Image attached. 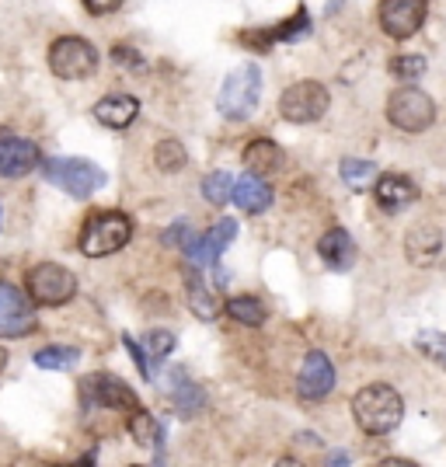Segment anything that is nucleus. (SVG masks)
Masks as SVG:
<instances>
[{"instance_id": "nucleus-5", "label": "nucleus", "mask_w": 446, "mask_h": 467, "mask_svg": "<svg viewBox=\"0 0 446 467\" xmlns=\"http://www.w3.org/2000/svg\"><path fill=\"white\" fill-rule=\"evenodd\" d=\"M80 405L84 409H112V411H130L140 409V398L126 380H119L116 373H88L80 380Z\"/></svg>"}, {"instance_id": "nucleus-31", "label": "nucleus", "mask_w": 446, "mask_h": 467, "mask_svg": "<svg viewBox=\"0 0 446 467\" xmlns=\"http://www.w3.org/2000/svg\"><path fill=\"white\" fill-rule=\"evenodd\" d=\"M419 346H422V352H429L436 363H443L446 367V331L440 335V331H426V335H419Z\"/></svg>"}, {"instance_id": "nucleus-36", "label": "nucleus", "mask_w": 446, "mask_h": 467, "mask_svg": "<svg viewBox=\"0 0 446 467\" xmlns=\"http://www.w3.org/2000/svg\"><path fill=\"white\" fill-rule=\"evenodd\" d=\"M84 7H88V15L101 18V15H112V11H119V7H122V0H84Z\"/></svg>"}, {"instance_id": "nucleus-16", "label": "nucleus", "mask_w": 446, "mask_h": 467, "mask_svg": "<svg viewBox=\"0 0 446 467\" xmlns=\"http://www.w3.org/2000/svg\"><path fill=\"white\" fill-rule=\"evenodd\" d=\"M91 116L105 126V130H126L133 126L136 116H140V101L133 95H105L91 109Z\"/></svg>"}, {"instance_id": "nucleus-27", "label": "nucleus", "mask_w": 446, "mask_h": 467, "mask_svg": "<svg viewBox=\"0 0 446 467\" xmlns=\"http://www.w3.org/2000/svg\"><path fill=\"white\" fill-rule=\"evenodd\" d=\"M80 359L78 349H70V346H46V349L36 352V367L42 370H67V367H74Z\"/></svg>"}, {"instance_id": "nucleus-22", "label": "nucleus", "mask_w": 446, "mask_h": 467, "mask_svg": "<svg viewBox=\"0 0 446 467\" xmlns=\"http://www.w3.org/2000/svg\"><path fill=\"white\" fill-rule=\"evenodd\" d=\"M185 286H189V307H192L195 317H199V321H216V314H220V300L206 290L202 275L185 273Z\"/></svg>"}, {"instance_id": "nucleus-29", "label": "nucleus", "mask_w": 446, "mask_h": 467, "mask_svg": "<svg viewBox=\"0 0 446 467\" xmlns=\"http://www.w3.org/2000/svg\"><path fill=\"white\" fill-rule=\"evenodd\" d=\"M307 32H311V18H307V11L300 7V11H296L290 21H283L279 28H272L269 39L272 42H275V39H279V42H296V39H304Z\"/></svg>"}, {"instance_id": "nucleus-19", "label": "nucleus", "mask_w": 446, "mask_h": 467, "mask_svg": "<svg viewBox=\"0 0 446 467\" xmlns=\"http://www.w3.org/2000/svg\"><path fill=\"white\" fill-rule=\"evenodd\" d=\"M440 248H443V234L436 231V227H429V223L411 227L405 237V252L415 265H432L440 258Z\"/></svg>"}, {"instance_id": "nucleus-28", "label": "nucleus", "mask_w": 446, "mask_h": 467, "mask_svg": "<svg viewBox=\"0 0 446 467\" xmlns=\"http://www.w3.org/2000/svg\"><path fill=\"white\" fill-rule=\"evenodd\" d=\"M202 195H206L213 206H223V202H231L233 175H231V171H213V175H206V178H202Z\"/></svg>"}, {"instance_id": "nucleus-13", "label": "nucleus", "mask_w": 446, "mask_h": 467, "mask_svg": "<svg viewBox=\"0 0 446 467\" xmlns=\"http://www.w3.org/2000/svg\"><path fill=\"white\" fill-rule=\"evenodd\" d=\"M39 143L25 137H0V175L4 178H21L39 168Z\"/></svg>"}, {"instance_id": "nucleus-34", "label": "nucleus", "mask_w": 446, "mask_h": 467, "mask_svg": "<svg viewBox=\"0 0 446 467\" xmlns=\"http://www.w3.org/2000/svg\"><path fill=\"white\" fill-rule=\"evenodd\" d=\"M112 59L122 70H143V57L136 49H130V46H112Z\"/></svg>"}, {"instance_id": "nucleus-33", "label": "nucleus", "mask_w": 446, "mask_h": 467, "mask_svg": "<svg viewBox=\"0 0 446 467\" xmlns=\"http://www.w3.org/2000/svg\"><path fill=\"white\" fill-rule=\"evenodd\" d=\"M122 346H126V349H130V356L136 359V370L143 373V380H150V377H154V370H150L147 349H140V346H136V338H130V335H122Z\"/></svg>"}, {"instance_id": "nucleus-10", "label": "nucleus", "mask_w": 446, "mask_h": 467, "mask_svg": "<svg viewBox=\"0 0 446 467\" xmlns=\"http://www.w3.org/2000/svg\"><path fill=\"white\" fill-rule=\"evenodd\" d=\"M28 331H36V311L28 296L0 279V338H21Z\"/></svg>"}, {"instance_id": "nucleus-20", "label": "nucleus", "mask_w": 446, "mask_h": 467, "mask_svg": "<svg viewBox=\"0 0 446 467\" xmlns=\"http://www.w3.org/2000/svg\"><path fill=\"white\" fill-rule=\"evenodd\" d=\"M241 161H244V168H248V171L265 178V175H272V171H279V164H283V150H279V143H275V140L258 137L244 147Z\"/></svg>"}, {"instance_id": "nucleus-25", "label": "nucleus", "mask_w": 446, "mask_h": 467, "mask_svg": "<svg viewBox=\"0 0 446 467\" xmlns=\"http://www.w3.org/2000/svg\"><path fill=\"white\" fill-rule=\"evenodd\" d=\"M171 405H175L178 415H195V411L206 405V394L202 388H195L192 380H185V373H178V388L171 390Z\"/></svg>"}, {"instance_id": "nucleus-37", "label": "nucleus", "mask_w": 446, "mask_h": 467, "mask_svg": "<svg viewBox=\"0 0 446 467\" xmlns=\"http://www.w3.org/2000/svg\"><path fill=\"white\" fill-rule=\"evenodd\" d=\"M346 461H349L346 453H331V457H328V464H346Z\"/></svg>"}, {"instance_id": "nucleus-6", "label": "nucleus", "mask_w": 446, "mask_h": 467, "mask_svg": "<svg viewBox=\"0 0 446 467\" xmlns=\"http://www.w3.org/2000/svg\"><path fill=\"white\" fill-rule=\"evenodd\" d=\"M328 105H331V95L321 80H296L279 98V116L286 119V122L304 126V122H317V119L328 112Z\"/></svg>"}, {"instance_id": "nucleus-17", "label": "nucleus", "mask_w": 446, "mask_h": 467, "mask_svg": "<svg viewBox=\"0 0 446 467\" xmlns=\"http://www.w3.org/2000/svg\"><path fill=\"white\" fill-rule=\"evenodd\" d=\"M233 202L244 210V213H265L272 206V189H269V182L262 175H254V171H248L244 178H237L233 182V195H231Z\"/></svg>"}, {"instance_id": "nucleus-18", "label": "nucleus", "mask_w": 446, "mask_h": 467, "mask_svg": "<svg viewBox=\"0 0 446 467\" xmlns=\"http://www.w3.org/2000/svg\"><path fill=\"white\" fill-rule=\"evenodd\" d=\"M317 254H321V262H325L328 269L342 273V269H349L352 262H356V241L349 237V231L331 227V231L317 241Z\"/></svg>"}, {"instance_id": "nucleus-1", "label": "nucleus", "mask_w": 446, "mask_h": 467, "mask_svg": "<svg viewBox=\"0 0 446 467\" xmlns=\"http://www.w3.org/2000/svg\"><path fill=\"white\" fill-rule=\"evenodd\" d=\"M352 415H356V426L363 429V432L388 436V432L401 426L405 401H401V394L390 384H367L363 390H356V398H352Z\"/></svg>"}, {"instance_id": "nucleus-15", "label": "nucleus", "mask_w": 446, "mask_h": 467, "mask_svg": "<svg viewBox=\"0 0 446 467\" xmlns=\"http://www.w3.org/2000/svg\"><path fill=\"white\" fill-rule=\"evenodd\" d=\"M419 199V185L405 175H380L377 178V206L384 213H401Z\"/></svg>"}, {"instance_id": "nucleus-11", "label": "nucleus", "mask_w": 446, "mask_h": 467, "mask_svg": "<svg viewBox=\"0 0 446 467\" xmlns=\"http://www.w3.org/2000/svg\"><path fill=\"white\" fill-rule=\"evenodd\" d=\"M429 0H380V28L390 39H408L422 28Z\"/></svg>"}, {"instance_id": "nucleus-9", "label": "nucleus", "mask_w": 446, "mask_h": 467, "mask_svg": "<svg viewBox=\"0 0 446 467\" xmlns=\"http://www.w3.org/2000/svg\"><path fill=\"white\" fill-rule=\"evenodd\" d=\"M74 293H78V275L67 265L42 262L28 273V296L42 307H59V304L74 300Z\"/></svg>"}, {"instance_id": "nucleus-35", "label": "nucleus", "mask_w": 446, "mask_h": 467, "mask_svg": "<svg viewBox=\"0 0 446 467\" xmlns=\"http://www.w3.org/2000/svg\"><path fill=\"white\" fill-rule=\"evenodd\" d=\"M195 237H192V227L189 223H175L171 231L164 234V244H182L185 252H189V244H192Z\"/></svg>"}, {"instance_id": "nucleus-26", "label": "nucleus", "mask_w": 446, "mask_h": 467, "mask_svg": "<svg viewBox=\"0 0 446 467\" xmlns=\"http://www.w3.org/2000/svg\"><path fill=\"white\" fill-rule=\"evenodd\" d=\"M185 161H189V154H185V147H182L178 140H161V143L154 147L157 171L175 175V171H182V168H185Z\"/></svg>"}, {"instance_id": "nucleus-38", "label": "nucleus", "mask_w": 446, "mask_h": 467, "mask_svg": "<svg viewBox=\"0 0 446 467\" xmlns=\"http://www.w3.org/2000/svg\"><path fill=\"white\" fill-rule=\"evenodd\" d=\"M4 367H7V349L0 346V373H4Z\"/></svg>"}, {"instance_id": "nucleus-2", "label": "nucleus", "mask_w": 446, "mask_h": 467, "mask_svg": "<svg viewBox=\"0 0 446 467\" xmlns=\"http://www.w3.org/2000/svg\"><path fill=\"white\" fill-rule=\"evenodd\" d=\"M133 237V223L130 216L119 213V210H105V213H95L84 231H80V252L88 258H105V254H116L130 244Z\"/></svg>"}, {"instance_id": "nucleus-3", "label": "nucleus", "mask_w": 446, "mask_h": 467, "mask_svg": "<svg viewBox=\"0 0 446 467\" xmlns=\"http://www.w3.org/2000/svg\"><path fill=\"white\" fill-rule=\"evenodd\" d=\"M258 98H262V70H258L254 63H241L237 70H231V74L223 78V88H220V95H216V109H220L223 119H233V122H237V119L252 116Z\"/></svg>"}, {"instance_id": "nucleus-7", "label": "nucleus", "mask_w": 446, "mask_h": 467, "mask_svg": "<svg viewBox=\"0 0 446 467\" xmlns=\"http://www.w3.org/2000/svg\"><path fill=\"white\" fill-rule=\"evenodd\" d=\"M49 67L59 80H84L98 70V49L88 39L63 36L49 46Z\"/></svg>"}, {"instance_id": "nucleus-24", "label": "nucleus", "mask_w": 446, "mask_h": 467, "mask_svg": "<svg viewBox=\"0 0 446 467\" xmlns=\"http://www.w3.org/2000/svg\"><path fill=\"white\" fill-rule=\"evenodd\" d=\"M227 314H231L233 321H241V325H248V328H258V325H265V304L258 300V296H231L227 300Z\"/></svg>"}, {"instance_id": "nucleus-21", "label": "nucleus", "mask_w": 446, "mask_h": 467, "mask_svg": "<svg viewBox=\"0 0 446 467\" xmlns=\"http://www.w3.org/2000/svg\"><path fill=\"white\" fill-rule=\"evenodd\" d=\"M130 436H133L143 450H164V426L157 422L150 411L136 409L133 415H130Z\"/></svg>"}, {"instance_id": "nucleus-4", "label": "nucleus", "mask_w": 446, "mask_h": 467, "mask_svg": "<svg viewBox=\"0 0 446 467\" xmlns=\"http://www.w3.org/2000/svg\"><path fill=\"white\" fill-rule=\"evenodd\" d=\"M42 168H46V178L57 189H63L74 199H88V195H95L105 185V171L98 168L95 161H84V157H53Z\"/></svg>"}, {"instance_id": "nucleus-32", "label": "nucleus", "mask_w": 446, "mask_h": 467, "mask_svg": "<svg viewBox=\"0 0 446 467\" xmlns=\"http://www.w3.org/2000/svg\"><path fill=\"white\" fill-rule=\"evenodd\" d=\"M171 349H175V335H171V331H150V335H147V356L164 359Z\"/></svg>"}, {"instance_id": "nucleus-14", "label": "nucleus", "mask_w": 446, "mask_h": 467, "mask_svg": "<svg viewBox=\"0 0 446 467\" xmlns=\"http://www.w3.org/2000/svg\"><path fill=\"white\" fill-rule=\"evenodd\" d=\"M233 237H237V220L231 216H223L220 223H216L213 231L206 234V237H195L192 244H189V258H192L195 265H216V258L223 254V248L231 244Z\"/></svg>"}, {"instance_id": "nucleus-23", "label": "nucleus", "mask_w": 446, "mask_h": 467, "mask_svg": "<svg viewBox=\"0 0 446 467\" xmlns=\"http://www.w3.org/2000/svg\"><path fill=\"white\" fill-rule=\"evenodd\" d=\"M342 182L349 185L352 192H367L369 185L377 182V164L363 161V157H346L342 161Z\"/></svg>"}, {"instance_id": "nucleus-12", "label": "nucleus", "mask_w": 446, "mask_h": 467, "mask_svg": "<svg viewBox=\"0 0 446 467\" xmlns=\"http://www.w3.org/2000/svg\"><path fill=\"white\" fill-rule=\"evenodd\" d=\"M335 388V367L325 352H307L304 363H300V373H296V390L304 401H325Z\"/></svg>"}, {"instance_id": "nucleus-30", "label": "nucleus", "mask_w": 446, "mask_h": 467, "mask_svg": "<svg viewBox=\"0 0 446 467\" xmlns=\"http://www.w3.org/2000/svg\"><path fill=\"white\" fill-rule=\"evenodd\" d=\"M390 74L398 80H419L426 74V59L422 57H394L390 59Z\"/></svg>"}, {"instance_id": "nucleus-8", "label": "nucleus", "mask_w": 446, "mask_h": 467, "mask_svg": "<svg viewBox=\"0 0 446 467\" xmlns=\"http://www.w3.org/2000/svg\"><path fill=\"white\" fill-rule=\"evenodd\" d=\"M388 119L390 126H398L405 133H426L432 126V119H436V105L419 88H398L388 98Z\"/></svg>"}]
</instances>
